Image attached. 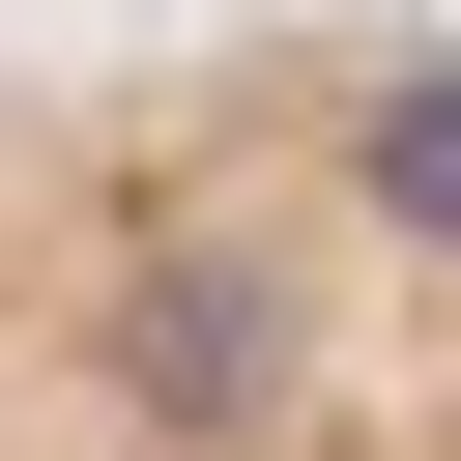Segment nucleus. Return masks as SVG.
I'll return each instance as SVG.
<instances>
[{
  "instance_id": "obj_1",
  "label": "nucleus",
  "mask_w": 461,
  "mask_h": 461,
  "mask_svg": "<svg viewBox=\"0 0 461 461\" xmlns=\"http://www.w3.org/2000/svg\"><path fill=\"white\" fill-rule=\"evenodd\" d=\"M0 461H461V58L288 29L0 115Z\"/></svg>"
}]
</instances>
